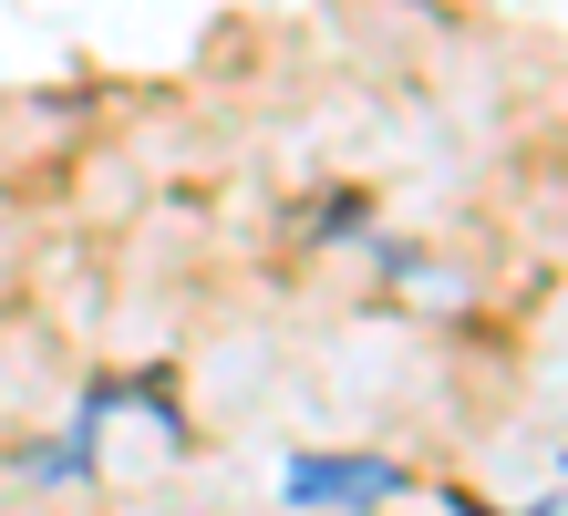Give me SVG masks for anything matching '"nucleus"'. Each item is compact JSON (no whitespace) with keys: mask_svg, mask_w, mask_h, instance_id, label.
Returning <instances> with one entry per match:
<instances>
[{"mask_svg":"<svg viewBox=\"0 0 568 516\" xmlns=\"http://www.w3.org/2000/svg\"><path fill=\"white\" fill-rule=\"evenodd\" d=\"M404 475H393L383 455H300L290 465V496L300 506H362V496H393Z\"/></svg>","mask_w":568,"mask_h":516,"instance_id":"f257e3e1","label":"nucleus"}]
</instances>
